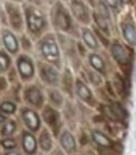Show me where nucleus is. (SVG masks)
<instances>
[{
  "mask_svg": "<svg viewBox=\"0 0 136 155\" xmlns=\"http://www.w3.org/2000/svg\"><path fill=\"white\" fill-rule=\"evenodd\" d=\"M10 66V57L5 52L0 51V72L7 70Z\"/></svg>",
  "mask_w": 136,
  "mask_h": 155,
  "instance_id": "obj_22",
  "label": "nucleus"
},
{
  "mask_svg": "<svg viewBox=\"0 0 136 155\" xmlns=\"http://www.w3.org/2000/svg\"><path fill=\"white\" fill-rule=\"evenodd\" d=\"M23 14L24 24L26 25L29 34L35 37L42 36L49 26V21L43 9L32 3H25Z\"/></svg>",
  "mask_w": 136,
  "mask_h": 155,
  "instance_id": "obj_1",
  "label": "nucleus"
},
{
  "mask_svg": "<svg viewBox=\"0 0 136 155\" xmlns=\"http://www.w3.org/2000/svg\"><path fill=\"white\" fill-rule=\"evenodd\" d=\"M50 98H51V100L55 104H61L62 101H63V98H62L61 94L58 92H56V91H50Z\"/></svg>",
  "mask_w": 136,
  "mask_h": 155,
  "instance_id": "obj_27",
  "label": "nucleus"
},
{
  "mask_svg": "<svg viewBox=\"0 0 136 155\" xmlns=\"http://www.w3.org/2000/svg\"><path fill=\"white\" fill-rule=\"evenodd\" d=\"M76 92H77L78 96L80 97L82 100H84V101H90L91 100V97H92L91 91L81 81H77V83H76Z\"/></svg>",
  "mask_w": 136,
  "mask_h": 155,
  "instance_id": "obj_13",
  "label": "nucleus"
},
{
  "mask_svg": "<svg viewBox=\"0 0 136 155\" xmlns=\"http://www.w3.org/2000/svg\"><path fill=\"white\" fill-rule=\"evenodd\" d=\"M40 147H41L42 150L44 151H49L51 149V145H52V142H51V138H50V136L46 131H43L40 136Z\"/></svg>",
  "mask_w": 136,
  "mask_h": 155,
  "instance_id": "obj_21",
  "label": "nucleus"
},
{
  "mask_svg": "<svg viewBox=\"0 0 136 155\" xmlns=\"http://www.w3.org/2000/svg\"><path fill=\"white\" fill-rule=\"evenodd\" d=\"M93 16H94L95 23H96L97 27L104 31L106 35H109V26H108V21L105 18L103 15H100L98 12H93Z\"/></svg>",
  "mask_w": 136,
  "mask_h": 155,
  "instance_id": "obj_17",
  "label": "nucleus"
},
{
  "mask_svg": "<svg viewBox=\"0 0 136 155\" xmlns=\"http://www.w3.org/2000/svg\"><path fill=\"white\" fill-rule=\"evenodd\" d=\"M39 51L46 61L50 63H58L59 61V48L56 40L51 34H48L39 42Z\"/></svg>",
  "mask_w": 136,
  "mask_h": 155,
  "instance_id": "obj_4",
  "label": "nucleus"
},
{
  "mask_svg": "<svg viewBox=\"0 0 136 155\" xmlns=\"http://www.w3.org/2000/svg\"><path fill=\"white\" fill-rule=\"evenodd\" d=\"M14 129H15V123H14V122L8 121L7 123L5 124V126H3L2 133H3V135L9 136V135H11L13 131H14Z\"/></svg>",
  "mask_w": 136,
  "mask_h": 155,
  "instance_id": "obj_26",
  "label": "nucleus"
},
{
  "mask_svg": "<svg viewBox=\"0 0 136 155\" xmlns=\"http://www.w3.org/2000/svg\"><path fill=\"white\" fill-rule=\"evenodd\" d=\"M2 41L5 44V48L10 53H16L19 51V41H17L16 37L14 36L11 30L5 29L2 31Z\"/></svg>",
  "mask_w": 136,
  "mask_h": 155,
  "instance_id": "obj_7",
  "label": "nucleus"
},
{
  "mask_svg": "<svg viewBox=\"0 0 136 155\" xmlns=\"http://www.w3.org/2000/svg\"><path fill=\"white\" fill-rule=\"evenodd\" d=\"M46 1L48 3H50V5H53V3L55 2V1H57V0H46Z\"/></svg>",
  "mask_w": 136,
  "mask_h": 155,
  "instance_id": "obj_30",
  "label": "nucleus"
},
{
  "mask_svg": "<svg viewBox=\"0 0 136 155\" xmlns=\"http://www.w3.org/2000/svg\"><path fill=\"white\" fill-rule=\"evenodd\" d=\"M7 155H19L17 153H15V152H10V153H8Z\"/></svg>",
  "mask_w": 136,
  "mask_h": 155,
  "instance_id": "obj_33",
  "label": "nucleus"
},
{
  "mask_svg": "<svg viewBox=\"0 0 136 155\" xmlns=\"http://www.w3.org/2000/svg\"><path fill=\"white\" fill-rule=\"evenodd\" d=\"M121 30L124 39L131 45L135 44V23L131 14H126L121 21Z\"/></svg>",
  "mask_w": 136,
  "mask_h": 155,
  "instance_id": "obj_6",
  "label": "nucleus"
},
{
  "mask_svg": "<svg viewBox=\"0 0 136 155\" xmlns=\"http://www.w3.org/2000/svg\"><path fill=\"white\" fill-rule=\"evenodd\" d=\"M3 5H5V10L7 12L10 26L16 31H21L24 27V14L21 10V7L17 3L7 1V0Z\"/></svg>",
  "mask_w": 136,
  "mask_h": 155,
  "instance_id": "obj_5",
  "label": "nucleus"
},
{
  "mask_svg": "<svg viewBox=\"0 0 136 155\" xmlns=\"http://www.w3.org/2000/svg\"><path fill=\"white\" fill-rule=\"evenodd\" d=\"M61 143L62 145L64 147L67 152H71L73 150H75L76 148V141H75V138L73 137V135L67 131L62 135V138H61Z\"/></svg>",
  "mask_w": 136,
  "mask_h": 155,
  "instance_id": "obj_15",
  "label": "nucleus"
},
{
  "mask_svg": "<svg viewBox=\"0 0 136 155\" xmlns=\"http://www.w3.org/2000/svg\"><path fill=\"white\" fill-rule=\"evenodd\" d=\"M90 63L92 67L97 71H105V63L103 58L97 54H91L90 55Z\"/></svg>",
  "mask_w": 136,
  "mask_h": 155,
  "instance_id": "obj_18",
  "label": "nucleus"
},
{
  "mask_svg": "<svg viewBox=\"0 0 136 155\" xmlns=\"http://www.w3.org/2000/svg\"><path fill=\"white\" fill-rule=\"evenodd\" d=\"M2 145L5 149H13L15 147V141L11 139H5V141H2Z\"/></svg>",
  "mask_w": 136,
  "mask_h": 155,
  "instance_id": "obj_28",
  "label": "nucleus"
},
{
  "mask_svg": "<svg viewBox=\"0 0 136 155\" xmlns=\"http://www.w3.org/2000/svg\"><path fill=\"white\" fill-rule=\"evenodd\" d=\"M5 121V117L2 115V114H0V123H2V122Z\"/></svg>",
  "mask_w": 136,
  "mask_h": 155,
  "instance_id": "obj_29",
  "label": "nucleus"
},
{
  "mask_svg": "<svg viewBox=\"0 0 136 155\" xmlns=\"http://www.w3.org/2000/svg\"><path fill=\"white\" fill-rule=\"evenodd\" d=\"M105 5L108 7L110 12L117 14L119 11V0H103Z\"/></svg>",
  "mask_w": 136,
  "mask_h": 155,
  "instance_id": "obj_23",
  "label": "nucleus"
},
{
  "mask_svg": "<svg viewBox=\"0 0 136 155\" xmlns=\"http://www.w3.org/2000/svg\"><path fill=\"white\" fill-rule=\"evenodd\" d=\"M7 1H11V2H15V3H17V2H22L23 0H7Z\"/></svg>",
  "mask_w": 136,
  "mask_h": 155,
  "instance_id": "obj_31",
  "label": "nucleus"
},
{
  "mask_svg": "<svg viewBox=\"0 0 136 155\" xmlns=\"http://www.w3.org/2000/svg\"><path fill=\"white\" fill-rule=\"evenodd\" d=\"M111 110H112V112H114V114L118 117V119L123 120L124 117H125V111L122 109L120 104L114 102V104H112V107H111Z\"/></svg>",
  "mask_w": 136,
  "mask_h": 155,
  "instance_id": "obj_24",
  "label": "nucleus"
},
{
  "mask_svg": "<svg viewBox=\"0 0 136 155\" xmlns=\"http://www.w3.org/2000/svg\"><path fill=\"white\" fill-rule=\"evenodd\" d=\"M23 119L26 125L32 130H36L39 127V117L37 113L32 110H25L23 112Z\"/></svg>",
  "mask_w": 136,
  "mask_h": 155,
  "instance_id": "obj_12",
  "label": "nucleus"
},
{
  "mask_svg": "<svg viewBox=\"0 0 136 155\" xmlns=\"http://www.w3.org/2000/svg\"><path fill=\"white\" fill-rule=\"evenodd\" d=\"M15 109H16V107H15V104H12V102H3V104H1V106H0V110L8 114L13 113V112L15 111Z\"/></svg>",
  "mask_w": 136,
  "mask_h": 155,
  "instance_id": "obj_25",
  "label": "nucleus"
},
{
  "mask_svg": "<svg viewBox=\"0 0 136 155\" xmlns=\"http://www.w3.org/2000/svg\"><path fill=\"white\" fill-rule=\"evenodd\" d=\"M57 117H58V115L56 114V112L54 111V110H52L51 108H46V109L44 110L43 119L46 123L53 125V124L56 122V120H57Z\"/></svg>",
  "mask_w": 136,
  "mask_h": 155,
  "instance_id": "obj_20",
  "label": "nucleus"
},
{
  "mask_svg": "<svg viewBox=\"0 0 136 155\" xmlns=\"http://www.w3.org/2000/svg\"><path fill=\"white\" fill-rule=\"evenodd\" d=\"M111 53L114 55V57L116 58V61H119L120 64L129 63V54L125 51V48L118 42H116V43H114L111 45Z\"/></svg>",
  "mask_w": 136,
  "mask_h": 155,
  "instance_id": "obj_9",
  "label": "nucleus"
},
{
  "mask_svg": "<svg viewBox=\"0 0 136 155\" xmlns=\"http://www.w3.org/2000/svg\"><path fill=\"white\" fill-rule=\"evenodd\" d=\"M27 99L30 104H35V106H38L42 102V96L40 91L37 88V87H32L30 90L27 92Z\"/></svg>",
  "mask_w": 136,
  "mask_h": 155,
  "instance_id": "obj_16",
  "label": "nucleus"
},
{
  "mask_svg": "<svg viewBox=\"0 0 136 155\" xmlns=\"http://www.w3.org/2000/svg\"><path fill=\"white\" fill-rule=\"evenodd\" d=\"M23 145H24V149L27 153H29V154L34 153L37 148V142L34 136H32L30 134H24V136H23Z\"/></svg>",
  "mask_w": 136,
  "mask_h": 155,
  "instance_id": "obj_14",
  "label": "nucleus"
},
{
  "mask_svg": "<svg viewBox=\"0 0 136 155\" xmlns=\"http://www.w3.org/2000/svg\"><path fill=\"white\" fill-rule=\"evenodd\" d=\"M81 37H82L84 43L90 48H92V50L98 48V41H97L96 37L89 28H87V27L81 28Z\"/></svg>",
  "mask_w": 136,
  "mask_h": 155,
  "instance_id": "obj_10",
  "label": "nucleus"
},
{
  "mask_svg": "<svg viewBox=\"0 0 136 155\" xmlns=\"http://www.w3.org/2000/svg\"><path fill=\"white\" fill-rule=\"evenodd\" d=\"M17 68H19V74L22 75V78H24V79H29L34 75V65L27 57L22 56V57L19 58Z\"/></svg>",
  "mask_w": 136,
  "mask_h": 155,
  "instance_id": "obj_8",
  "label": "nucleus"
},
{
  "mask_svg": "<svg viewBox=\"0 0 136 155\" xmlns=\"http://www.w3.org/2000/svg\"><path fill=\"white\" fill-rule=\"evenodd\" d=\"M41 74L43 77V80H46L50 84L55 85L58 83V72L53 67H50V66L46 65L42 66Z\"/></svg>",
  "mask_w": 136,
  "mask_h": 155,
  "instance_id": "obj_11",
  "label": "nucleus"
},
{
  "mask_svg": "<svg viewBox=\"0 0 136 155\" xmlns=\"http://www.w3.org/2000/svg\"><path fill=\"white\" fill-rule=\"evenodd\" d=\"M50 16H51L52 25L58 30L69 34L75 30V19L71 16L69 10H67L61 0H57L52 5Z\"/></svg>",
  "mask_w": 136,
  "mask_h": 155,
  "instance_id": "obj_2",
  "label": "nucleus"
},
{
  "mask_svg": "<svg viewBox=\"0 0 136 155\" xmlns=\"http://www.w3.org/2000/svg\"><path fill=\"white\" fill-rule=\"evenodd\" d=\"M93 139H94L96 143H98L102 147H105V148L110 147V144H111L109 139L107 138L104 134L100 133V131H93Z\"/></svg>",
  "mask_w": 136,
  "mask_h": 155,
  "instance_id": "obj_19",
  "label": "nucleus"
},
{
  "mask_svg": "<svg viewBox=\"0 0 136 155\" xmlns=\"http://www.w3.org/2000/svg\"><path fill=\"white\" fill-rule=\"evenodd\" d=\"M87 1H89L90 3H93V5H95V3H96V0H87Z\"/></svg>",
  "mask_w": 136,
  "mask_h": 155,
  "instance_id": "obj_32",
  "label": "nucleus"
},
{
  "mask_svg": "<svg viewBox=\"0 0 136 155\" xmlns=\"http://www.w3.org/2000/svg\"><path fill=\"white\" fill-rule=\"evenodd\" d=\"M69 12L75 21L89 26L92 22L91 10L85 0H69Z\"/></svg>",
  "mask_w": 136,
  "mask_h": 155,
  "instance_id": "obj_3",
  "label": "nucleus"
}]
</instances>
